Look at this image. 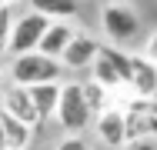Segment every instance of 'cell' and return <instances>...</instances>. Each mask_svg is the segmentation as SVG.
Masks as SVG:
<instances>
[{"label": "cell", "instance_id": "obj_1", "mask_svg": "<svg viewBox=\"0 0 157 150\" xmlns=\"http://www.w3.org/2000/svg\"><path fill=\"white\" fill-rule=\"evenodd\" d=\"M54 117L60 120V127L67 133H84L87 127H90V107H87V100H84V90L80 84H60V93H57V107H54Z\"/></svg>", "mask_w": 157, "mask_h": 150}, {"label": "cell", "instance_id": "obj_2", "mask_svg": "<svg viewBox=\"0 0 157 150\" xmlns=\"http://www.w3.org/2000/svg\"><path fill=\"white\" fill-rule=\"evenodd\" d=\"M60 77V60H50L44 54H17L10 63V80L17 87H37V84H57Z\"/></svg>", "mask_w": 157, "mask_h": 150}, {"label": "cell", "instance_id": "obj_3", "mask_svg": "<svg viewBox=\"0 0 157 150\" xmlns=\"http://www.w3.org/2000/svg\"><path fill=\"white\" fill-rule=\"evenodd\" d=\"M90 80L100 84V87L107 90H117L124 87V77H127V54L124 50H117V47H97V57L90 63Z\"/></svg>", "mask_w": 157, "mask_h": 150}, {"label": "cell", "instance_id": "obj_4", "mask_svg": "<svg viewBox=\"0 0 157 150\" xmlns=\"http://www.w3.org/2000/svg\"><path fill=\"white\" fill-rule=\"evenodd\" d=\"M124 117V137L130 140H144V137H154L157 130V103L154 100H144V97H134L121 110Z\"/></svg>", "mask_w": 157, "mask_h": 150}, {"label": "cell", "instance_id": "obj_5", "mask_svg": "<svg viewBox=\"0 0 157 150\" xmlns=\"http://www.w3.org/2000/svg\"><path fill=\"white\" fill-rule=\"evenodd\" d=\"M47 17H40V13H24V17H17L13 20V27H10V37H7V50L17 57V54H30L37 50V43H40V37H44V30H47Z\"/></svg>", "mask_w": 157, "mask_h": 150}, {"label": "cell", "instance_id": "obj_6", "mask_svg": "<svg viewBox=\"0 0 157 150\" xmlns=\"http://www.w3.org/2000/svg\"><path fill=\"white\" fill-rule=\"evenodd\" d=\"M124 87H130L134 97H144V100H154L157 93V67L147 54H127V77Z\"/></svg>", "mask_w": 157, "mask_h": 150}, {"label": "cell", "instance_id": "obj_7", "mask_svg": "<svg viewBox=\"0 0 157 150\" xmlns=\"http://www.w3.org/2000/svg\"><path fill=\"white\" fill-rule=\"evenodd\" d=\"M104 30L110 33V40H117V43H127V40H134L137 37V30H140V20H137V13L130 10V7H121V3H110V7H104Z\"/></svg>", "mask_w": 157, "mask_h": 150}, {"label": "cell", "instance_id": "obj_8", "mask_svg": "<svg viewBox=\"0 0 157 150\" xmlns=\"http://www.w3.org/2000/svg\"><path fill=\"white\" fill-rule=\"evenodd\" d=\"M97 43L90 33H74L70 40H67V47H63V54L57 60H60V67H70V70H84V67H90L97 57Z\"/></svg>", "mask_w": 157, "mask_h": 150}, {"label": "cell", "instance_id": "obj_9", "mask_svg": "<svg viewBox=\"0 0 157 150\" xmlns=\"http://www.w3.org/2000/svg\"><path fill=\"white\" fill-rule=\"evenodd\" d=\"M0 110L7 114V117L20 120L24 127H37L40 123V117H37V110H33L30 97H27V87H17V84H10V87L3 90V103H0Z\"/></svg>", "mask_w": 157, "mask_h": 150}, {"label": "cell", "instance_id": "obj_10", "mask_svg": "<svg viewBox=\"0 0 157 150\" xmlns=\"http://www.w3.org/2000/svg\"><path fill=\"white\" fill-rule=\"evenodd\" d=\"M94 127H97V137L107 144V147H124L127 137H124V117L117 107H104L100 114L94 117Z\"/></svg>", "mask_w": 157, "mask_h": 150}, {"label": "cell", "instance_id": "obj_11", "mask_svg": "<svg viewBox=\"0 0 157 150\" xmlns=\"http://www.w3.org/2000/svg\"><path fill=\"white\" fill-rule=\"evenodd\" d=\"M74 37V30L67 27V24H47V30H44V37H40V43H37V54H44V57L57 60L63 54V47H67V40Z\"/></svg>", "mask_w": 157, "mask_h": 150}, {"label": "cell", "instance_id": "obj_12", "mask_svg": "<svg viewBox=\"0 0 157 150\" xmlns=\"http://www.w3.org/2000/svg\"><path fill=\"white\" fill-rule=\"evenodd\" d=\"M57 93H60V84H37V87H27V97H30L33 110L40 123L54 117V107H57Z\"/></svg>", "mask_w": 157, "mask_h": 150}, {"label": "cell", "instance_id": "obj_13", "mask_svg": "<svg viewBox=\"0 0 157 150\" xmlns=\"http://www.w3.org/2000/svg\"><path fill=\"white\" fill-rule=\"evenodd\" d=\"M30 10L33 13H40V17H47L50 24L57 20H67V17H74L77 13V0H30Z\"/></svg>", "mask_w": 157, "mask_h": 150}, {"label": "cell", "instance_id": "obj_14", "mask_svg": "<svg viewBox=\"0 0 157 150\" xmlns=\"http://www.w3.org/2000/svg\"><path fill=\"white\" fill-rule=\"evenodd\" d=\"M0 127H3V140H7V150H27V144H30L33 130L30 127H24L20 120L7 117L3 110H0Z\"/></svg>", "mask_w": 157, "mask_h": 150}, {"label": "cell", "instance_id": "obj_15", "mask_svg": "<svg viewBox=\"0 0 157 150\" xmlns=\"http://www.w3.org/2000/svg\"><path fill=\"white\" fill-rule=\"evenodd\" d=\"M80 90H84V100H87V107H90V114H100L104 107H107V90L100 87V84H94V80H87V84H80Z\"/></svg>", "mask_w": 157, "mask_h": 150}, {"label": "cell", "instance_id": "obj_16", "mask_svg": "<svg viewBox=\"0 0 157 150\" xmlns=\"http://www.w3.org/2000/svg\"><path fill=\"white\" fill-rule=\"evenodd\" d=\"M10 27H13V10H10V3H0V54L7 50V37H10Z\"/></svg>", "mask_w": 157, "mask_h": 150}, {"label": "cell", "instance_id": "obj_17", "mask_svg": "<svg viewBox=\"0 0 157 150\" xmlns=\"http://www.w3.org/2000/svg\"><path fill=\"white\" fill-rule=\"evenodd\" d=\"M57 150H90V147H87V140L80 133H67L60 144H57Z\"/></svg>", "mask_w": 157, "mask_h": 150}, {"label": "cell", "instance_id": "obj_18", "mask_svg": "<svg viewBox=\"0 0 157 150\" xmlns=\"http://www.w3.org/2000/svg\"><path fill=\"white\" fill-rule=\"evenodd\" d=\"M124 150H157L154 137H144V140H130V144H124Z\"/></svg>", "mask_w": 157, "mask_h": 150}, {"label": "cell", "instance_id": "obj_19", "mask_svg": "<svg viewBox=\"0 0 157 150\" xmlns=\"http://www.w3.org/2000/svg\"><path fill=\"white\" fill-rule=\"evenodd\" d=\"M0 150H7V140H3V127H0Z\"/></svg>", "mask_w": 157, "mask_h": 150}, {"label": "cell", "instance_id": "obj_20", "mask_svg": "<svg viewBox=\"0 0 157 150\" xmlns=\"http://www.w3.org/2000/svg\"><path fill=\"white\" fill-rule=\"evenodd\" d=\"M0 3H13V0H0Z\"/></svg>", "mask_w": 157, "mask_h": 150}]
</instances>
